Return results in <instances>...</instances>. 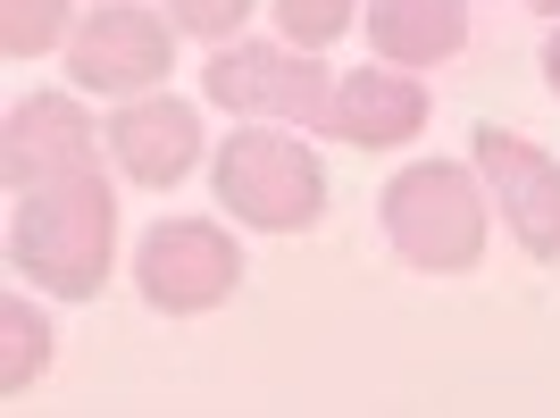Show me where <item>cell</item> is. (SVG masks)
<instances>
[{
  "label": "cell",
  "mask_w": 560,
  "mask_h": 418,
  "mask_svg": "<svg viewBox=\"0 0 560 418\" xmlns=\"http://www.w3.org/2000/svg\"><path fill=\"white\" fill-rule=\"evenodd\" d=\"M427 126V84L401 68H360V76H335V117L327 135L360 142V151H394V142H419Z\"/></svg>",
  "instance_id": "obj_10"
},
{
  "label": "cell",
  "mask_w": 560,
  "mask_h": 418,
  "mask_svg": "<svg viewBox=\"0 0 560 418\" xmlns=\"http://www.w3.org/2000/svg\"><path fill=\"white\" fill-rule=\"evenodd\" d=\"M0 394H25V385H34V376L50 369V326L34 318V302H25V293H9V302H0Z\"/></svg>",
  "instance_id": "obj_12"
},
{
  "label": "cell",
  "mask_w": 560,
  "mask_h": 418,
  "mask_svg": "<svg viewBox=\"0 0 560 418\" xmlns=\"http://www.w3.org/2000/svg\"><path fill=\"white\" fill-rule=\"evenodd\" d=\"M109 160L151 193L185 185L192 160H201V117H192L185 101H167V93H142V101H126V109L109 117Z\"/></svg>",
  "instance_id": "obj_9"
},
{
  "label": "cell",
  "mask_w": 560,
  "mask_h": 418,
  "mask_svg": "<svg viewBox=\"0 0 560 418\" xmlns=\"http://www.w3.org/2000/svg\"><path fill=\"white\" fill-rule=\"evenodd\" d=\"M109 252H117V193L101 185V167L68 176V185H43V193H18L9 259H18L43 293L93 302L101 277H109Z\"/></svg>",
  "instance_id": "obj_1"
},
{
  "label": "cell",
  "mask_w": 560,
  "mask_h": 418,
  "mask_svg": "<svg viewBox=\"0 0 560 418\" xmlns=\"http://www.w3.org/2000/svg\"><path fill=\"white\" fill-rule=\"evenodd\" d=\"M544 84L560 93V25H552V43H544Z\"/></svg>",
  "instance_id": "obj_16"
},
{
  "label": "cell",
  "mask_w": 560,
  "mask_h": 418,
  "mask_svg": "<svg viewBox=\"0 0 560 418\" xmlns=\"http://www.w3.org/2000/svg\"><path fill=\"white\" fill-rule=\"evenodd\" d=\"M135 285H142L151 310L192 318V310H218L234 285H243V252H234V234L210 227V218H167V227L142 234Z\"/></svg>",
  "instance_id": "obj_5"
},
{
  "label": "cell",
  "mask_w": 560,
  "mask_h": 418,
  "mask_svg": "<svg viewBox=\"0 0 560 418\" xmlns=\"http://www.w3.org/2000/svg\"><path fill=\"white\" fill-rule=\"evenodd\" d=\"M351 18H360V0H277V25L293 50H327Z\"/></svg>",
  "instance_id": "obj_14"
},
{
  "label": "cell",
  "mask_w": 560,
  "mask_h": 418,
  "mask_svg": "<svg viewBox=\"0 0 560 418\" xmlns=\"http://www.w3.org/2000/svg\"><path fill=\"white\" fill-rule=\"evenodd\" d=\"M201 93L218 101V109H259V117H293V126H318L327 135L335 117V76L310 59V50L293 43H226L201 68Z\"/></svg>",
  "instance_id": "obj_4"
},
{
  "label": "cell",
  "mask_w": 560,
  "mask_h": 418,
  "mask_svg": "<svg viewBox=\"0 0 560 418\" xmlns=\"http://www.w3.org/2000/svg\"><path fill=\"white\" fill-rule=\"evenodd\" d=\"M167 9H176L185 34H201V43H218V50H226L234 34H243V18H252V0H167Z\"/></svg>",
  "instance_id": "obj_15"
},
{
  "label": "cell",
  "mask_w": 560,
  "mask_h": 418,
  "mask_svg": "<svg viewBox=\"0 0 560 418\" xmlns=\"http://www.w3.org/2000/svg\"><path fill=\"white\" fill-rule=\"evenodd\" d=\"M527 9H544V18H560V0H527Z\"/></svg>",
  "instance_id": "obj_17"
},
{
  "label": "cell",
  "mask_w": 560,
  "mask_h": 418,
  "mask_svg": "<svg viewBox=\"0 0 560 418\" xmlns=\"http://www.w3.org/2000/svg\"><path fill=\"white\" fill-rule=\"evenodd\" d=\"M486 193L468 176L460 160H419L401 167L376 218H385V243H394L401 268H419V277H468L477 259H486Z\"/></svg>",
  "instance_id": "obj_2"
},
{
  "label": "cell",
  "mask_w": 560,
  "mask_h": 418,
  "mask_svg": "<svg viewBox=\"0 0 560 418\" xmlns=\"http://www.w3.org/2000/svg\"><path fill=\"white\" fill-rule=\"evenodd\" d=\"M93 117H84V101L68 93H34L9 109V135H0V176H9V193H43V185H68V176H84L93 167Z\"/></svg>",
  "instance_id": "obj_8"
},
{
  "label": "cell",
  "mask_w": 560,
  "mask_h": 418,
  "mask_svg": "<svg viewBox=\"0 0 560 418\" xmlns=\"http://www.w3.org/2000/svg\"><path fill=\"white\" fill-rule=\"evenodd\" d=\"M477 176H486V201L502 209V227L518 234V252L560 259V160H544L511 126H477Z\"/></svg>",
  "instance_id": "obj_7"
},
{
  "label": "cell",
  "mask_w": 560,
  "mask_h": 418,
  "mask_svg": "<svg viewBox=\"0 0 560 418\" xmlns=\"http://www.w3.org/2000/svg\"><path fill=\"white\" fill-rule=\"evenodd\" d=\"M468 43V0H369V50L385 68H444Z\"/></svg>",
  "instance_id": "obj_11"
},
{
  "label": "cell",
  "mask_w": 560,
  "mask_h": 418,
  "mask_svg": "<svg viewBox=\"0 0 560 418\" xmlns=\"http://www.w3.org/2000/svg\"><path fill=\"white\" fill-rule=\"evenodd\" d=\"M218 201L259 234H302L327 218V167L302 135H277V126H252L218 151Z\"/></svg>",
  "instance_id": "obj_3"
},
{
  "label": "cell",
  "mask_w": 560,
  "mask_h": 418,
  "mask_svg": "<svg viewBox=\"0 0 560 418\" xmlns=\"http://www.w3.org/2000/svg\"><path fill=\"white\" fill-rule=\"evenodd\" d=\"M167 68H176V25L151 18V9H126V0L93 9V18L68 34V76L84 93L126 101V93H151Z\"/></svg>",
  "instance_id": "obj_6"
},
{
  "label": "cell",
  "mask_w": 560,
  "mask_h": 418,
  "mask_svg": "<svg viewBox=\"0 0 560 418\" xmlns=\"http://www.w3.org/2000/svg\"><path fill=\"white\" fill-rule=\"evenodd\" d=\"M68 43V0H0V50L9 59H43Z\"/></svg>",
  "instance_id": "obj_13"
}]
</instances>
